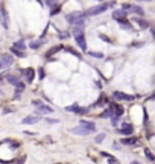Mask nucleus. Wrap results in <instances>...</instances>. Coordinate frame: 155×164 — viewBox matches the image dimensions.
Returning a JSON list of instances; mask_svg holds the SVG:
<instances>
[{
    "label": "nucleus",
    "mask_w": 155,
    "mask_h": 164,
    "mask_svg": "<svg viewBox=\"0 0 155 164\" xmlns=\"http://www.w3.org/2000/svg\"><path fill=\"white\" fill-rule=\"evenodd\" d=\"M84 17H85V12H82V11H73V12L67 14L65 20H67L70 25H73L75 28H82L84 29V25H85Z\"/></svg>",
    "instance_id": "1"
},
{
    "label": "nucleus",
    "mask_w": 155,
    "mask_h": 164,
    "mask_svg": "<svg viewBox=\"0 0 155 164\" xmlns=\"http://www.w3.org/2000/svg\"><path fill=\"white\" fill-rule=\"evenodd\" d=\"M108 6H109V3H102V5L93 6V8H90V9L87 11V15H97L100 12H105L108 9Z\"/></svg>",
    "instance_id": "2"
},
{
    "label": "nucleus",
    "mask_w": 155,
    "mask_h": 164,
    "mask_svg": "<svg viewBox=\"0 0 155 164\" xmlns=\"http://www.w3.org/2000/svg\"><path fill=\"white\" fill-rule=\"evenodd\" d=\"M9 17H8V12H6V8L3 5H0V25H2L5 29L9 28V23H8Z\"/></svg>",
    "instance_id": "3"
},
{
    "label": "nucleus",
    "mask_w": 155,
    "mask_h": 164,
    "mask_svg": "<svg viewBox=\"0 0 155 164\" xmlns=\"http://www.w3.org/2000/svg\"><path fill=\"white\" fill-rule=\"evenodd\" d=\"M113 97H114L116 100H132V99H134L132 96L125 94V93H122V91H114V93H113Z\"/></svg>",
    "instance_id": "4"
},
{
    "label": "nucleus",
    "mask_w": 155,
    "mask_h": 164,
    "mask_svg": "<svg viewBox=\"0 0 155 164\" xmlns=\"http://www.w3.org/2000/svg\"><path fill=\"white\" fill-rule=\"evenodd\" d=\"M132 131H134V126H132L131 123H123L122 125V129H117L119 134H125V135H131Z\"/></svg>",
    "instance_id": "5"
},
{
    "label": "nucleus",
    "mask_w": 155,
    "mask_h": 164,
    "mask_svg": "<svg viewBox=\"0 0 155 164\" xmlns=\"http://www.w3.org/2000/svg\"><path fill=\"white\" fill-rule=\"evenodd\" d=\"M79 126H82L84 129H87L88 132H94V129H96V125L93 123V122H87V120H81L79 122Z\"/></svg>",
    "instance_id": "6"
},
{
    "label": "nucleus",
    "mask_w": 155,
    "mask_h": 164,
    "mask_svg": "<svg viewBox=\"0 0 155 164\" xmlns=\"http://www.w3.org/2000/svg\"><path fill=\"white\" fill-rule=\"evenodd\" d=\"M11 64H12V56L11 55H3L2 58H0V65H2V68H9Z\"/></svg>",
    "instance_id": "7"
},
{
    "label": "nucleus",
    "mask_w": 155,
    "mask_h": 164,
    "mask_svg": "<svg viewBox=\"0 0 155 164\" xmlns=\"http://www.w3.org/2000/svg\"><path fill=\"white\" fill-rule=\"evenodd\" d=\"M41 120V117L40 115H29V117H26V119H23V125H34V123H38Z\"/></svg>",
    "instance_id": "8"
},
{
    "label": "nucleus",
    "mask_w": 155,
    "mask_h": 164,
    "mask_svg": "<svg viewBox=\"0 0 155 164\" xmlns=\"http://www.w3.org/2000/svg\"><path fill=\"white\" fill-rule=\"evenodd\" d=\"M75 40H76V44L82 49V52H85V50H87V43H85V37H84V34L75 37Z\"/></svg>",
    "instance_id": "9"
},
{
    "label": "nucleus",
    "mask_w": 155,
    "mask_h": 164,
    "mask_svg": "<svg viewBox=\"0 0 155 164\" xmlns=\"http://www.w3.org/2000/svg\"><path fill=\"white\" fill-rule=\"evenodd\" d=\"M113 18H114L116 21H120V20L126 18V12H125L123 9H116V11L113 12Z\"/></svg>",
    "instance_id": "10"
},
{
    "label": "nucleus",
    "mask_w": 155,
    "mask_h": 164,
    "mask_svg": "<svg viewBox=\"0 0 155 164\" xmlns=\"http://www.w3.org/2000/svg\"><path fill=\"white\" fill-rule=\"evenodd\" d=\"M70 132H72V134H76V135H88V134H90V132H88L87 129H84L82 126L72 128V129H70Z\"/></svg>",
    "instance_id": "11"
},
{
    "label": "nucleus",
    "mask_w": 155,
    "mask_h": 164,
    "mask_svg": "<svg viewBox=\"0 0 155 164\" xmlns=\"http://www.w3.org/2000/svg\"><path fill=\"white\" fill-rule=\"evenodd\" d=\"M111 109H114V112H113V114H114L116 117H120V115L123 114V106H122V105L113 103V105H111Z\"/></svg>",
    "instance_id": "12"
},
{
    "label": "nucleus",
    "mask_w": 155,
    "mask_h": 164,
    "mask_svg": "<svg viewBox=\"0 0 155 164\" xmlns=\"http://www.w3.org/2000/svg\"><path fill=\"white\" fill-rule=\"evenodd\" d=\"M132 21H136L137 25L142 28V29H146V28H149V23L146 21V20H143V18H137V17H134L132 18Z\"/></svg>",
    "instance_id": "13"
},
{
    "label": "nucleus",
    "mask_w": 155,
    "mask_h": 164,
    "mask_svg": "<svg viewBox=\"0 0 155 164\" xmlns=\"http://www.w3.org/2000/svg\"><path fill=\"white\" fill-rule=\"evenodd\" d=\"M53 109L50 108V106H47V105H41L40 108H37V115L40 114V112H43V114H50Z\"/></svg>",
    "instance_id": "14"
},
{
    "label": "nucleus",
    "mask_w": 155,
    "mask_h": 164,
    "mask_svg": "<svg viewBox=\"0 0 155 164\" xmlns=\"http://www.w3.org/2000/svg\"><path fill=\"white\" fill-rule=\"evenodd\" d=\"M23 73H25L28 82H32V81H34V75H35V73H34V68H26Z\"/></svg>",
    "instance_id": "15"
},
{
    "label": "nucleus",
    "mask_w": 155,
    "mask_h": 164,
    "mask_svg": "<svg viewBox=\"0 0 155 164\" xmlns=\"http://www.w3.org/2000/svg\"><path fill=\"white\" fill-rule=\"evenodd\" d=\"M6 81H8L11 85H14V87H17V84L20 82V81H18V78H17V76H14V75H6Z\"/></svg>",
    "instance_id": "16"
},
{
    "label": "nucleus",
    "mask_w": 155,
    "mask_h": 164,
    "mask_svg": "<svg viewBox=\"0 0 155 164\" xmlns=\"http://www.w3.org/2000/svg\"><path fill=\"white\" fill-rule=\"evenodd\" d=\"M14 49H17V50H20V52H25V49H26V46H25V43H23V40H18L15 44H14Z\"/></svg>",
    "instance_id": "17"
},
{
    "label": "nucleus",
    "mask_w": 155,
    "mask_h": 164,
    "mask_svg": "<svg viewBox=\"0 0 155 164\" xmlns=\"http://www.w3.org/2000/svg\"><path fill=\"white\" fill-rule=\"evenodd\" d=\"M62 49V46L59 44V46H55V47H52V49H49L47 52H46V56H52V55H55L56 52H59Z\"/></svg>",
    "instance_id": "18"
},
{
    "label": "nucleus",
    "mask_w": 155,
    "mask_h": 164,
    "mask_svg": "<svg viewBox=\"0 0 155 164\" xmlns=\"http://www.w3.org/2000/svg\"><path fill=\"white\" fill-rule=\"evenodd\" d=\"M25 90V84H21V82H18L17 84V87H15V99H18L20 97V94H21V91Z\"/></svg>",
    "instance_id": "19"
},
{
    "label": "nucleus",
    "mask_w": 155,
    "mask_h": 164,
    "mask_svg": "<svg viewBox=\"0 0 155 164\" xmlns=\"http://www.w3.org/2000/svg\"><path fill=\"white\" fill-rule=\"evenodd\" d=\"M114 114H113V109H111V106H109V108H106L102 114H100V117H102V119H109V117H113Z\"/></svg>",
    "instance_id": "20"
},
{
    "label": "nucleus",
    "mask_w": 155,
    "mask_h": 164,
    "mask_svg": "<svg viewBox=\"0 0 155 164\" xmlns=\"http://www.w3.org/2000/svg\"><path fill=\"white\" fill-rule=\"evenodd\" d=\"M67 111H72V112H85L87 109H81L78 105H72V106L67 108Z\"/></svg>",
    "instance_id": "21"
},
{
    "label": "nucleus",
    "mask_w": 155,
    "mask_h": 164,
    "mask_svg": "<svg viewBox=\"0 0 155 164\" xmlns=\"http://www.w3.org/2000/svg\"><path fill=\"white\" fill-rule=\"evenodd\" d=\"M41 44H43V40H38V41H32V43L29 44V47H31V49L34 50V49H38Z\"/></svg>",
    "instance_id": "22"
},
{
    "label": "nucleus",
    "mask_w": 155,
    "mask_h": 164,
    "mask_svg": "<svg viewBox=\"0 0 155 164\" xmlns=\"http://www.w3.org/2000/svg\"><path fill=\"white\" fill-rule=\"evenodd\" d=\"M120 142H122L123 145H134L137 140H136V138H123V140H120Z\"/></svg>",
    "instance_id": "23"
},
{
    "label": "nucleus",
    "mask_w": 155,
    "mask_h": 164,
    "mask_svg": "<svg viewBox=\"0 0 155 164\" xmlns=\"http://www.w3.org/2000/svg\"><path fill=\"white\" fill-rule=\"evenodd\" d=\"M131 11L136 12V14H139V15H143V8H140V6H132Z\"/></svg>",
    "instance_id": "24"
},
{
    "label": "nucleus",
    "mask_w": 155,
    "mask_h": 164,
    "mask_svg": "<svg viewBox=\"0 0 155 164\" xmlns=\"http://www.w3.org/2000/svg\"><path fill=\"white\" fill-rule=\"evenodd\" d=\"M103 140H105V134H97L96 138H94V142H96V143H102Z\"/></svg>",
    "instance_id": "25"
},
{
    "label": "nucleus",
    "mask_w": 155,
    "mask_h": 164,
    "mask_svg": "<svg viewBox=\"0 0 155 164\" xmlns=\"http://www.w3.org/2000/svg\"><path fill=\"white\" fill-rule=\"evenodd\" d=\"M11 52H12L14 55H17V56H20V58H23V56H26V55H25V52H20V50H17V49H14V47L11 49Z\"/></svg>",
    "instance_id": "26"
},
{
    "label": "nucleus",
    "mask_w": 155,
    "mask_h": 164,
    "mask_svg": "<svg viewBox=\"0 0 155 164\" xmlns=\"http://www.w3.org/2000/svg\"><path fill=\"white\" fill-rule=\"evenodd\" d=\"M88 55L93 58H103V53H100V52H88Z\"/></svg>",
    "instance_id": "27"
},
{
    "label": "nucleus",
    "mask_w": 155,
    "mask_h": 164,
    "mask_svg": "<svg viewBox=\"0 0 155 164\" xmlns=\"http://www.w3.org/2000/svg\"><path fill=\"white\" fill-rule=\"evenodd\" d=\"M75 37H78V35H82V28H73V32H72Z\"/></svg>",
    "instance_id": "28"
},
{
    "label": "nucleus",
    "mask_w": 155,
    "mask_h": 164,
    "mask_svg": "<svg viewBox=\"0 0 155 164\" xmlns=\"http://www.w3.org/2000/svg\"><path fill=\"white\" fill-rule=\"evenodd\" d=\"M145 154H146V157H148L151 161H154V155H152V152H151L149 149H145Z\"/></svg>",
    "instance_id": "29"
},
{
    "label": "nucleus",
    "mask_w": 155,
    "mask_h": 164,
    "mask_svg": "<svg viewBox=\"0 0 155 164\" xmlns=\"http://www.w3.org/2000/svg\"><path fill=\"white\" fill-rule=\"evenodd\" d=\"M59 11H61V5H55V9H52V12H50V14H52V15H55V14H56V12H59Z\"/></svg>",
    "instance_id": "30"
},
{
    "label": "nucleus",
    "mask_w": 155,
    "mask_h": 164,
    "mask_svg": "<svg viewBox=\"0 0 155 164\" xmlns=\"http://www.w3.org/2000/svg\"><path fill=\"white\" fill-rule=\"evenodd\" d=\"M32 105L37 106V108H40V106L43 105V102H41V100H32Z\"/></svg>",
    "instance_id": "31"
},
{
    "label": "nucleus",
    "mask_w": 155,
    "mask_h": 164,
    "mask_svg": "<svg viewBox=\"0 0 155 164\" xmlns=\"http://www.w3.org/2000/svg\"><path fill=\"white\" fill-rule=\"evenodd\" d=\"M67 50H69V52H70V53H73V55H75V56H78V58H79V53H78V52H76V50H75V49H70V47H69V49H67Z\"/></svg>",
    "instance_id": "32"
},
{
    "label": "nucleus",
    "mask_w": 155,
    "mask_h": 164,
    "mask_svg": "<svg viewBox=\"0 0 155 164\" xmlns=\"http://www.w3.org/2000/svg\"><path fill=\"white\" fill-rule=\"evenodd\" d=\"M100 38H102L103 41H106V43H111V40H109L108 37H105V35H100Z\"/></svg>",
    "instance_id": "33"
},
{
    "label": "nucleus",
    "mask_w": 155,
    "mask_h": 164,
    "mask_svg": "<svg viewBox=\"0 0 155 164\" xmlns=\"http://www.w3.org/2000/svg\"><path fill=\"white\" fill-rule=\"evenodd\" d=\"M46 5H47V6H53L55 3H53V2H46Z\"/></svg>",
    "instance_id": "34"
},
{
    "label": "nucleus",
    "mask_w": 155,
    "mask_h": 164,
    "mask_svg": "<svg viewBox=\"0 0 155 164\" xmlns=\"http://www.w3.org/2000/svg\"><path fill=\"white\" fill-rule=\"evenodd\" d=\"M5 78V75H0V82H2V79Z\"/></svg>",
    "instance_id": "35"
},
{
    "label": "nucleus",
    "mask_w": 155,
    "mask_h": 164,
    "mask_svg": "<svg viewBox=\"0 0 155 164\" xmlns=\"http://www.w3.org/2000/svg\"><path fill=\"white\" fill-rule=\"evenodd\" d=\"M131 164H140V163H139V161H132Z\"/></svg>",
    "instance_id": "36"
},
{
    "label": "nucleus",
    "mask_w": 155,
    "mask_h": 164,
    "mask_svg": "<svg viewBox=\"0 0 155 164\" xmlns=\"http://www.w3.org/2000/svg\"><path fill=\"white\" fill-rule=\"evenodd\" d=\"M0 68H2V65H0Z\"/></svg>",
    "instance_id": "37"
}]
</instances>
